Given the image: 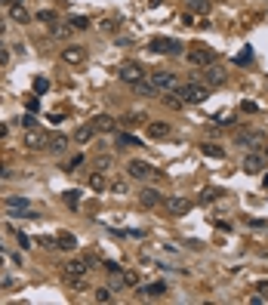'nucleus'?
Instances as JSON below:
<instances>
[{
    "mask_svg": "<svg viewBox=\"0 0 268 305\" xmlns=\"http://www.w3.org/2000/svg\"><path fill=\"white\" fill-rule=\"evenodd\" d=\"M176 96H179L182 102H188V105H201V102L210 96V90H207L204 84H182V87H176Z\"/></svg>",
    "mask_w": 268,
    "mask_h": 305,
    "instance_id": "nucleus-1",
    "label": "nucleus"
},
{
    "mask_svg": "<svg viewBox=\"0 0 268 305\" xmlns=\"http://www.w3.org/2000/svg\"><path fill=\"white\" fill-rule=\"evenodd\" d=\"M195 68H210L213 62H216V53L210 50V47H204V44H195V50H188V56H185Z\"/></svg>",
    "mask_w": 268,
    "mask_h": 305,
    "instance_id": "nucleus-2",
    "label": "nucleus"
},
{
    "mask_svg": "<svg viewBox=\"0 0 268 305\" xmlns=\"http://www.w3.org/2000/svg\"><path fill=\"white\" fill-rule=\"evenodd\" d=\"M148 81L158 87V93H170V90L179 87V81H176V74H173V71H151V74H148Z\"/></svg>",
    "mask_w": 268,
    "mask_h": 305,
    "instance_id": "nucleus-3",
    "label": "nucleus"
},
{
    "mask_svg": "<svg viewBox=\"0 0 268 305\" xmlns=\"http://www.w3.org/2000/svg\"><path fill=\"white\" fill-rule=\"evenodd\" d=\"M130 176L133 179H139V182H151V179H158L161 173L151 167L148 161H130Z\"/></svg>",
    "mask_w": 268,
    "mask_h": 305,
    "instance_id": "nucleus-4",
    "label": "nucleus"
},
{
    "mask_svg": "<svg viewBox=\"0 0 268 305\" xmlns=\"http://www.w3.org/2000/svg\"><path fill=\"white\" fill-rule=\"evenodd\" d=\"M151 50L161 53V56H179L182 53V44L173 41V37H155V41H151Z\"/></svg>",
    "mask_w": 268,
    "mask_h": 305,
    "instance_id": "nucleus-5",
    "label": "nucleus"
},
{
    "mask_svg": "<svg viewBox=\"0 0 268 305\" xmlns=\"http://www.w3.org/2000/svg\"><path fill=\"white\" fill-rule=\"evenodd\" d=\"M118 78L127 81V84H139V81L145 78V68H142L139 62H124V65L118 68Z\"/></svg>",
    "mask_w": 268,
    "mask_h": 305,
    "instance_id": "nucleus-6",
    "label": "nucleus"
},
{
    "mask_svg": "<svg viewBox=\"0 0 268 305\" xmlns=\"http://www.w3.org/2000/svg\"><path fill=\"white\" fill-rule=\"evenodd\" d=\"M93 259H68L65 262V278H87Z\"/></svg>",
    "mask_w": 268,
    "mask_h": 305,
    "instance_id": "nucleus-7",
    "label": "nucleus"
},
{
    "mask_svg": "<svg viewBox=\"0 0 268 305\" xmlns=\"http://www.w3.org/2000/svg\"><path fill=\"white\" fill-rule=\"evenodd\" d=\"M22 145H25L28 151L44 148V145H47V133H44V130H37V127H28V130H25V136H22Z\"/></svg>",
    "mask_w": 268,
    "mask_h": 305,
    "instance_id": "nucleus-8",
    "label": "nucleus"
},
{
    "mask_svg": "<svg viewBox=\"0 0 268 305\" xmlns=\"http://www.w3.org/2000/svg\"><path fill=\"white\" fill-rule=\"evenodd\" d=\"M164 210H167L170 216H185V213L191 210V201H188V198H182V195H173V198H167V201H164Z\"/></svg>",
    "mask_w": 268,
    "mask_h": 305,
    "instance_id": "nucleus-9",
    "label": "nucleus"
},
{
    "mask_svg": "<svg viewBox=\"0 0 268 305\" xmlns=\"http://www.w3.org/2000/svg\"><path fill=\"white\" fill-rule=\"evenodd\" d=\"M62 62L65 65H81V62H87V50L78 47V44H68V47H62Z\"/></svg>",
    "mask_w": 268,
    "mask_h": 305,
    "instance_id": "nucleus-10",
    "label": "nucleus"
},
{
    "mask_svg": "<svg viewBox=\"0 0 268 305\" xmlns=\"http://www.w3.org/2000/svg\"><path fill=\"white\" fill-rule=\"evenodd\" d=\"M268 139H265V133H259V130H247V133H238V145H250V148H262Z\"/></svg>",
    "mask_w": 268,
    "mask_h": 305,
    "instance_id": "nucleus-11",
    "label": "nucleus"
},
{
    "mask_svg": "<svg viewBox=\"0 0 268 305\" xmlns=\"http://www.w3.org/2000/svg\"><path fill=\"white\" fill-rule=\"evenodd\" d=\"M241 167H244V173H262L265 170V158L262 155H244V161H241Z\"/></svg>",
    "mask_w": 268,
    "mask_h": 305,
    "instance_id": "nucleus-12",
    "label": "nucleus"
},
{
    "mask_svg": "<svg viewBox=\"0 0 268 305\" xmlns=\"http://www.w3.org/2000/svg\"><path fill=\"white\" fill-rule=\"evenodd\" d=\"M50 155H59V151H65L68 148V136L65 133H53V136H47V145H44Z\"/></svg>",
    "mask_w": 268,
    "mask_h": 305,
    "instance_id": "nucleus-13",
    "label": "nucleus"
},
{
    "mask_svg": "<svg viewBox=\"0 0 268 305\" xmlns=\"http://www.w3.org/2000/svg\"><path fill=\"white\" fill-rule=\"evenodd\" d=\"M93 127H96V133H114V130H118V121H114L111 114H96Z\"/></svg>",
    "mask_w": 268,
    "mask_h": 305,
    "instance_id": "nucleus-14",
    "label": "nucleus"
},
{
    "mask_svg": "<svg viewBox=\"0 0 268 305\" xmlns=\"http://www.w3.org/2000/svg\"><path fill=\"white\" fill-rule=\"evenodd\" d=\"M139 204L142 207H158V204H164V198H161V192H155V188H142L139 192Z\"/></svg>",
    "mask_w": 268,
    "mask_h": 305,
    "instance_id": "nucleus-15",
    "label": "nucleus"
},
{
    "mask_svg": "<svg viewBox=\"0 0 268 305\" xmlns=\"http://www.w3.org/2000/svg\"><path fill=\"white\" fill-rule=\"evenodd\" d=\"M148 136L151 139H167L170 136V124L167 121H151L148 124Z\"/></svg>",
    "mask_w": 268,
    "mask_h": 305,
    "instance_id": "nucleus-16",
    "label": "nucleus"
},
{
    "mask_svg": "<svg viewBox=\"0 0 268 305\" xmlns=\"http://www.w3.org/2000/svg\"><path fill=\"white\" fill-rule=\"evenodd\" d=\"M93 136H96V127H93V124H84V127H78V130H74V142H78V145H87V142H93Z\"/></svg>",
    "mask_w": 268,
    "mask_h": 305,
    "instance_id": "nucleus-17",
    "label": "nucleus"
},
{
    "mask_svg": "<svg viewBox=\"0 0 268 305\" xmlns=\"http://www.w3.org/2000/svg\"><path fill=\"white\" fill-rule=\"evenodd\" d=\"M142 293H145L148 299H161V296L167 293V284H164V281H155V284H145V287H142Z\"/></svg>",
    "mask_w": 268,
    "mask_h": 305,
    "instance_id": "nucleus-18",
    "label": "nucleus"
},
{
    "mask_svg": "<svg viewBox=\"0 0 268 305\" xmlns=\"http://www.w3.org/2000/svg\"><path fill=\"white\" fill-rule=\"evenodd\" d=\"M133 90H136V96H145V99H151V96H158V87L151 84V81H139V84H133Z\"/></svg>",
    "mask_w": 268,
    "mask_h": 305,
    "instance_id": "nucleus-19",
    "label": "nucleus"
},
{
    "mask_svg": "<svg viewBox=\"0 0 268 305\" xmlns=\"http://www.w3.org/2000/svg\"><path fill=\"white\" fill-rule=\"evenodd\" d=\"M50 34L56 37V41H68L71 37V25L68 22H56V25H50Z\"/></svg>",
    "mask_w": 268,
    "mask_h": 305,
    "instance_id": "nucleus-20",
    "label": "nucleus"
},
{
    "mask_svg": "<svg viewBox=\"0 0 268 305\" xmlns=\"http://www.w3.org/2000/svg\"><path fill=\"white\" fill-rule=\"evenodd\" d=\"M207 84H210V87L225 84V71H222V68H216V65H210V68H207Z\"/></svg>",
    "mask_w": 268,
    "mask_h": 305,
    "instance_id": "nucleus-21",
    "label": "nucleus"
},
{
    "mask_svg": "<svg viewBox=\"0 0 268 305\" xmlns=\"http://www.w3.org/2000/svg\"><path fill=\"white\" fill-rule=\"evenodd\" d=\"M90 188H93V192H105V188H108V179H105V173H93L90 176Z\"/></svg>",
    "mask_w": 268,
    "mask_h": 305,
    "instance_id": "nucleus-22",
    "label": "nucleus"
},
{
    "mask_svg": "<svg viewBox=\"0 0 268 305\" xmlns=\"http://www.w3.org/2000/svg\"><path fill=\"white\" fill-rule=\"evenodd\" d=\"M56 247H59V250H68V253H71L74 247H78V238H74V235H59V238H56Z\"/></svg>",
    "mask_w": 268,
    "mask_h": 305,
    "instance_id": "nucleus-23",
    "label": "nucleus"
},
{
    "mask_svg": "<svg viewBox=\"0 0 268 305\" xmlns=\"http://www.w3.org/2000/svg\"><path fill=\"white\" fill-rule=\"evenodd\" d=\"M201 151H204L207 158H216V161H222V158H225V151H222L219 145H213V142H204V145H201Z\"/></svg>",
    "mask_w": 268,
    "mask_h": 305,
    "instance_id": "nucleus-24",
    "label": "nucleus"
},
{
    "mask_svg": "<svg viewBox=\"0 0 268 305\" xmlns=\"http://www.w3.org/2000/svg\"><path fill=\"white\" fill-rule=\"evenodd\" d=\"M10 16H13V22H19V25H25L31 16H28V10L22 7V4H16V7H10Z\"/></svg>",
    "mask_w": 268,
    "mask_h": 305,
    "instance_id": "nucleus-25",
    "label": "nucleus"
},
{
    "mask_svg": "<svg viewBox=\"0 0 268 305\" xmlns=\"http://www.w3.org/2000/svg\"><path fill=\"white\" fill-rule=\"evenodd\" d=\"M118 145H121V148H139L142 142H139L136 136H130V133H118Z\"/></svg>",
    "mask_w": 268,
    "mask_h": 305,
    "instance_id": "nucleus-26",
    "label": "nucleus"
},
{
    "mask_svg": "<svg viewBox=\"0 0 268 305\" xmlns=\"http://www.w3.org/2000/svg\"><path fill=\"white\" fill-rule=\"evenodd\" d=\"M219 195H222V192H219V188H213V185H207V188H204V192H201V198H198V201H201V204H213V201H216Z\"/></svg>",
    "mask_w": 268,
    "mask_h": 305,
    "instance_id": "nucleus-27",
    "label": "nucleus"
},
{
    "mask_svg": "<svg viewBox=\"0 0 268 305\" xmlns=\"http://www.w3.org/2000/svg\"><path fill=\"white\" fill-rule=\"evenodd\" d=\"M182 4H185L188 10H195V13H207V10H210V0H182Z\"/></svg>",
    "mask_w": 268,
    "mask_h": 305,
    "instance_id": "nucleus-28",
    "label": "nucleus"
},
{
    "mask_svg": "<svg viewBox=\"0 0 268 305\" xmlns=\"http://www.w3.org/2000/svg\"><path fill=\"white\" fill-rule=\"evenodd\" d=\"M148 118H145V114L142 111H133V114H127V118H124V127H136V124H145Z\"/></svg>",
    "mask_w": 268,
    "mask_h": 305,
    "instance_id": "nucleus-29",
    "label": "nucleus"
},
{
    "mask_svg": "<svg viewBox=\"0 0 268 305\" xmlns=\"http://www.w3.org/2000/svg\"><path fill=\"white\" fill-rule=\"evenodd\" d=\"M68 25H71L74 31H87V28H90V19H84V16H71Z\"/></svg>",
    "mask_w": 268,
    "mask_h": 305,
    "instance_id": "nucleus-30",
    "label": "nucleus"
},
{
    "mask_svg": "<svg viewBox=\"0 0 268 305\" xmlns=\"http://www.w3.org/2000/svg\"><path fill=\"white\" fill-rule=\"evenodd\" d=\"M111 164H114V158H111V155H99V158H96V170H99V173L111 170Z\"/></svg>",
    "mask_w": 268,
    "mask_h": 305,
    "instance_id": "nucleus-31",
    "label": "nucleus"
},
{
    "mask_svg": "<svg viewBox=\"0 0 268 305\" xmlns=\"http://www.w3.org/2000/svg\"><path fill=\"white\" fill-rule=\"evenodd\" d=\"M37 19H41L44 25H56V22H59V16H56L53 10H44V13H37Z\"/></svg>",
    "mask_w": 268,
    "mask_h": 305,
    "instance_id": "nucleus-32",
    "label": "nucleus"
},
{
    "mask_svg": "<svg viewBox=\"0 0 268 305\" xmlns=\"http://www.w3.org/2000/svg\"><path fill=\"white\" fill-rule=\"evenodd\" d=\"M111 293H114L111 287H99V290H96V302H111V299H114Z\"/></svg>",
    "mask_w": 268,
    "mask_h": 305,
    "instance_id": "nucleus-33",
    "label": "nucleus"
},
{
    "mask_svg": "<svg viewBox=\"0 0 268 305\" xmlns=\"http://www.w3.org/2000/svg\"><path fill=\"white\" fill-rule=\"evenodd\" d=\"M164 105H167V108H182V105H185V102H182V99H179V96H176V93H173V96H170V93H167V96H164Z\"/></svg>",
    "mask_w": 268,
    "mask_h": 305,
    "instance_id": "nucleus-34",
    "label": "nucleus"
},
{
    "mask_svg": "<svg viewBox=\"0 0 268 305\" xmlns=\"http://www.w3.org/2000/svg\"><path fill=\"white\" fill-rule=\"evenodd\" d=\"M7 204H10L13 210H28V207H31V204H28L25 198H7Z\"/></svg>",
    "mask_w": 268,
    "mask_h": 305,
    "instance_id": "nucleus-35",
    "label": "nucleus"
},
{
    "mask_svg": "<svg viewBox=\"0 0 268 305\" xmlns=\"http://www.w3.org/2000/svg\"><path fill=\"white\" fill-rule=\"evenodd\" d=\"M68 207H78L81 204V192H65V198H62Z\"/></svg>",
    "mask_w": 268,
    "mask_h": 305,
    "instance_id": "nucleus-36",
    "label": "nucleus"
},
{
    "mask_svg": "<svg viewBox=\"0 0 268 305\" xmlns=\"http://www.w3.org/2000/svg\"><path fill=\"white\" fill-rule=\"evenodd\" d=\"M235 62H238V65H247V62H253V50L247 47L244 53H238V56H235Z\"/></svg>",
    "mask_w": 268,
    "mask_h": 305,
    "instance_id": "nucleus-37",
    "label": "nucleus"
},
{
    "mask_svg": "<svg viewBox=\"0 0 268 305\" xmlns=\"http://www.w3.org/2000/svg\"><path fill=\"white\" fill-rule=\"evenodd\" d=\"M139 284V275L136 272H124V287H136Z\"/></svg>",
    "mask_w": 268,
    "mask_h": 305,
    "instance_id": "nucleus-38",
    "label": "nucleus"
},
{
    "mask_svg": "<svg viewBox=\"0 0 268 305\" xmlns=\"http://www.w3.org/2000/svg\"><path fill=\"white\" fill-rule=\"evenodd\" d=\"M256 296L265 302V299H268V284H256Z\"/></svg>",
    "mask_w": 268,
    "mask_h": 305,
    "instance_id": "nucleus-39",
    "label": "nucleus"
},
{
    "mask_svg": "<svg viewBox=\"0 0 268 305\" xmlns=\"http://www.w3.org/2000/svg\"><path fill=\"white\" fill-rule=\"evenodd\" d=\"M37 244H41V247H47V250H53V247H56V238H47V235H44Z\"/></svg>",
    "mask_w": 268,
    "mask_h": 305,
    "instance_id": "nucleus-40",
    "label": "nucleus"
},
{
    "mask_svg": "<svg viewBox=\"0 0 268 305\" xmlns=\"http://www.w3.org/2000/svg\"><path fill=\"white\" fill-rule=\"evenodd\" d=\"M111 192H114V195H127V185H124V182H114Z\"/></svg>",
    "mask_w": 268,
    "mask_h": 305,
    "instance_id": "nucleus-41",
    "label": "nucleus"
},
{
    "mask_svg": "<svg viewBox=\"0 0 268 305\" xmlns=\"http://www.w3.org/2000/svg\"><path fill=\"white\" fill-rule=\"evenodd\" d=\"M47 87H50V84H47V81H44V78H37V81H34V90H37V93H44V90H47Z\"/></svg>",
    "mask_w": 268,
    "mask_h": 305,
    "instance_id": "nucleus-42",
    "label": "nucleus"
},
{
    "mask_svg": "<svg viewBox=\"0 0 268 305\" xmlns=\"http://www.w3.org/2000/svg\"><path fill=\"white\" fill-rule=\"evenodd\" d=\"M105 272L114 275V272H121V265H118V262H105Z\"/></svg>",
    "mask_w": 268,
    "mask_h": 305,
    "instance_id": "nucleus-43",
    "label": "nucleus"
},
{
    "mask_svg": "<svg viewBox=\"0 0 268 305\" xmlns=\"http://www.w3.org/2000/svg\"><path fill=\"white\" fill-rule=\"evenodd\" d=\"M19 244H22V250H28V247H31V241H28V235H22V232H19Z\"/></svg>",
    "mask_w": 268,
    "mask_h": 305,
    "instance_id": "nucleus-44",
    "label": "nucleus"
},
{
    "mask_svg": "<svg viewBox=\"0 0 268 305\" xmlns=\"http://www.w3.org/2000/svg\"><path fill=\"white\" fill-rule=\"evenodd\" d=\"M0 4H7V7H16V4H22V0H0Z\"/></svg>",
    "mask_w": 268,
    "mask_h": 305,
    "instance_id": "nucleus-45",
    "label": "nucleus"
},
{
    "mask_svg": "<svg viewBox=\"0 0 268 305\" xmlns=\"http://www.w3.org/2000/svg\"><path fill=\"white\" fill-rule=\"evenodd\" d=\"M262 185H265V188H268V173H265V179H262Z\"/></svg>",
    "mask_w": 268,
    "mask_h": 305,
    "instance_id": "nucleus-46",
    "label": "nucleus"
},
{
    "mask_svg": "<svg viewBox=\"0 0 268 305\" xmlns=\"http://www.w3.org/2000/svg\"><path fill=\"white\" fill-rule=\"evenodd\" d=\"M0 265H4V256H0Z\"/></svg>",
    "mask_w": 268,
    "mask_h": 305,
    "instance_id": "nucleus-47",
    "label": "nucleus"
},
{
    "mask_svg": "<svg viewBox=\"0 0 268 305\" xmlns=\"http://www.w3.org/2000/svg\"><path fill=\"white\" fill-rule=\"evenodd\" d=\"M0 31H4V22H0Z\"/></svg>",
    "mask_w": 268,
    "mask_h": 305,
    "instance_id": "nucleus-48",
    "label": "nucleus"
},
{
    "mask_svg": "<svg viewBox=\"0 0 268 305\" xmlns=\"http://www.w3.org/2000/svg\"><path fill=\"white\" fill-rule=\"evenodd\" d=\"M265 151H268V148H265Z\"/></svg>",
    "mask_w": 268,
    "mask_h": 305,
    "instance_id": "nucleus-49",
    "label": "nucleus"
}]
</instances>
